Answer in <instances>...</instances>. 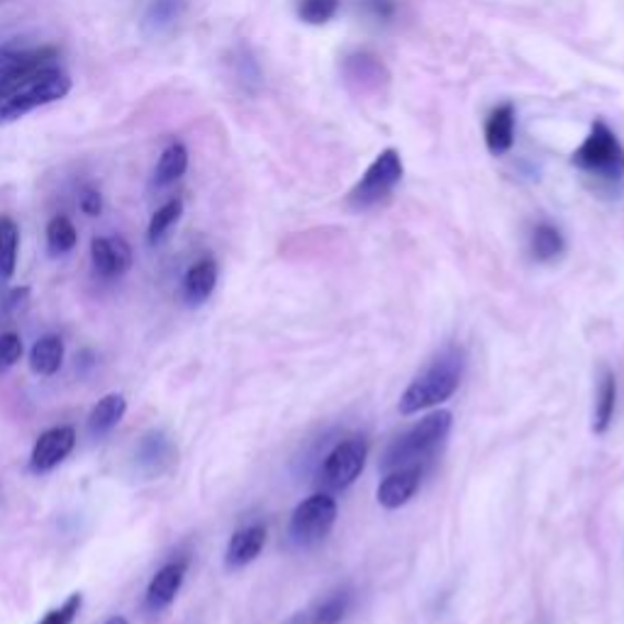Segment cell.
<instances>
[{
    "instance_id": "cell-1",
    "label": "cell",
    "mask_w": 624,
    "mask_h": 624,
    "mask_svg": "<svg viewBox=\"0 0 624 624\" xmlns=\"http://www.w3.org/2000/svg\"><path fill=\"white\" fill-rule=\"evenodd\" d=\"M464 350L456 344H446L442 352H437L432 359L425 364L423 371H419L411 386L405 388V393L401 395V413L403 415H415L419 411H427V407L442 405L452 397L458 386H462L464 376Z\"/></svg>"
},
{
    "instance_id": "cell-2",
    "label": "cell",
    "mask_w": 624,
    "mask_h": 624,
    "mask_svg": "<svg viewBox=\"0 0 624 624\" xmlns=\"http://www.w3.org/2000/svg\"><path fill=\"white\" fill-rule=\"evenodd\" d=\"M71 90V78L57 66H45L20 81L8 94L0 96V127L10 125L25 118L42 106L57 103V100L66 98Z\"/></svg>"
},
{
    "instance_id": "cell-3",
    "label": "cell",
    "mask_w": 624,
    "mask_h": 624,
    "mask_svg": "<svg viewBox=\"0 0 624 624\" xmlns=\"http://www.w3.org/2000/svg\"><path fill=\"white\" fill-rule=\"evenodd\" d=\"M452 423L454 415L449 411H437L432 415H427L425 419H419V423L407 429L405 435L393 439V444L386 449L381 468L391 470L397 466L423 464L425 458L432 456L439 444L444 442L449 429H452Z\"/></svg>"
},
{
    "instance_id": "cell-4",
    "label": "cell",
    "mask_w": 624,
    "mask_h": 624,
    "mask_svg": "<svg viewBox=\"0 0 624 624\" xmlns=\"http://www.w3.org/2000/svg\"><path fill=\"white\" fill-rule=\"evenodd\" d=\"M571 163L583 173L598 176L602 181H622L624 179V147L620 137L605 122L596 120L583 139V145L571 155Z\"/></svg>"
},
{
    "instance_id": "cell-5",
    "label": "cell",
    "mask_w": 624,
    "mask_h": 624,
    "mask_svg": "<svg viewBox=\"0 0 624 624\" xmlns=\"http://www.w3.org/2000/svg\"><path fill=\"white\" fill-rule=\"evenodd\" d=\"M403 159L395 149H383L371 167L364 171V176L356 181V186L346 196L350 208L356 212L378 208L381 203L391 198V193L403 181Z\"/></svg>"
},
{
    "instance_id": "cell-6",
    "label": "cell",
    "mask_w": 624,
    "mask_h": 624,
    "mask_svg": "<svg viewBox=\"0 0 624 624\" xmlns=\"http://www.w3.org/2000/svg\"><path fill=\"white\" fill-rule=\"evenodd\" d=\"M337 522V503L330 493H313L293 510L291 539L301 547H315L330 535Z\"/></svg>"
},
{
    "instance_id": "cell-7",
    "label": "cell",
    "mask_w": 624,
    "mask_h": 624,
    "mask_svg": "<svg viewBox=\"0 0 624 624\" xmlns=\"http://www.w3.org/2000/svg\"><path fill=\"white\" fill-rule=\"evenodd\" d=\"M368 456L364 437H346L325 456L320 466V480L330 490H346L362 476Z\"/></svg>"
},
{
    "instance_id": "cell-8",
    "label": "cell",
    "mask_w": 624,
    "mask_h": 624,
    "mask_svg": "<svg viewBox=\"0 0 624 624\" xmlns=\"http://www.w3.org/2000/svg\"><path fill=\"white\" fill-rule=\"evenodd\" d=\"M57 57L54 47H39V49H0V96L8 94L10 88L20 81L27 78L35 71L52 66Z\"/></svg>"
},
{
    "instance_id": "cell-9",
    "label": "cell",
    "mask_w": 624,
    "mask_h": 624,
    "mask_svg": "<svg viewBox=\"0 0 624 624\" xmlns=\"http://www.w3.org/2000/svg\"><path fill=\"white\" fill-rule=\"evenodd\" d=\"M74 446H76V429L71 425H59L47 429V432L39 435L33 446L29 468H33L35 474H47V470H52L64 462V458L74 452Z\"/></svg>"
},
{
    "instance_id": "cell-10",
    "label": "cell",
    "mask_w": 624,
    "mask_h": 624,
    "mask_svg": "<svg viewBox=\"0 0 624 624\" xmlns=\"http://www.w3.org/2000/svg\"><path fill=\"white\" fill-rule=\"evenodd\" d=\"M425 466L411 464V466H397L386 470V478L378 486V505L386 510H397L405 503H411V498L417 493L419 484H423Z\"/></svg>"
},
{
    "instance_id": "cell-11",
    "label": "cell",
    "mask_w": 624,
    "mask_h": 624,
    "mask_svg": "<svg viewBox=\"0 0 624 624\" xmlns=\"http://www.w3.org/2000/svg\"><path fill=\"white\" fill-rule=\"evenodd\" d=\"M186 573H188V559H176L163 564L147 586V598H145L147 608L151 612L167 610L171 602L176 600L183 580H186Z\"/></svg>"
},
{
    "instance_id": "cell-12",
    "label": "cell",
    "mask_w": 624,
    "mask_h": 624,
    "mask_svg": "<svg viewBox=\"0 0 624 624\" xmlns=\"http://www.w3.org/2000/svg\"><path fill=\"white\" fill-rule=\"evenodd\" d=\"M90 261L103 279H120L132 266V249L122 237H96L90 242Z\"/></svg>"
},
{
    "instance_id": "cell-13",
    "label": "cell",
    "mask_w": 624,
    "mask_h": 624,
    "mask_svg": "<svg viewBox=\"0 0 624 624\" xmlns=\"http://www.w3.org/2000/svg\"><path fill=\"white\" fill-rule=\"evenodd\" d=\"M344 78L346 84L359 88L362 94H371V90L381 88L388 81V71L383 61L371 52H354L344 59Z\"/></svg>"
},
{
    "instance_id": "cell-14",
    "label": "cell",
    "mask_w": 624,
    "mask_h": 624,
    "mask_svg": "<svg viewBox=\"0 0 624 624\" xmlns=\"http://www.w3.org/2000/svg\"><path fill=\"white\" fill-rule=\"evenodd\" d=\"M266 539H269V531H266L264 525H249L237 529L230 537L228 551H224V566L230 571L249 566L264 551Z\"/></svg>"
},
{
    "instance_id": "cell-15",
    "label": "cell",
    "mask_w": 624,
    "mask_h": 624,
    "mask_svg": "<svg viewBox=\"0 0 624 624\" xmlns=\"http://www.w3.org/2000/svg\"><path fill=\"white\" fill-rule=\"evenodd\" d=\"M215 285H218V261L212 257H203L183 276V301L191 308H198L210 298Z\"/></svg>"
},
{
    "instance_id": "cell-16",
    "label": "cell",
    "mask_w": 624,
    "mask_h": 624,
    "mask_svg": "<svg viewBox=\"0 0 624 624\" xmlns=\"http://www.w3.org/2000/svg\"><path fill=\"white\" fill-rule=\"evenodd\" d=\"M515 145V106L503 103L486 120V147L490 155H507Z\"/></svg>"
},
{
    "instance_id": "cell-17",
    "label": "cell",
    "mask_w": 624,
    "mask_h": 624,
    "mask_svg": "<svg viewBox=\"0 0 624 624\" xmlns=\"http://www.w3.org/2000/svg\"><path fill=\"white\" fill-rule=\"evenodd\" d=\"M125 413H127L125 395L122 393L103 395L88 415V432L94 437H106L108 432H112V429L122 423Z\"/></svg>"
},
{
    "instance_id": "cell-18",
    "label": "cell",
    "mask_w": 624,
    "mask_h": 624,
    "mask_svg": "<svg viewBox=\"0 0 624 624\" xmlns=\"http://www.w3.org/2000/svg\"><path fill=\"white\" fill-rule=\"evenodd\" d=\"M64 364V340L59 334H45L29 350V368L37 376H54Z\"/></svg>"
},
{
    "instance_id": "cell-19",
    "label": "cell",
    "mask_w": 624,
    "mask_h": 624,
    "mask_svg": "<svg viewBox=\"0 0 624 624\" xmlns=\"http://www.w3.org/2000/svg\"><path fill=\"white\" fill-rule=\"evenodd\" d=\"M566 249V240L559 228L551 222H539L529 234V252L531 257L541 264L556 261Z\"/></svg>"
},
{
    "instance_id": "cell-20",
    "label": "cell",
    "mask_w": 624,
    "mask_h": 624,
    "mask_svg": "<svg viewBox=\"0 0 624 624\" xmlns=\"http://www.w3.org/2000/svg\"><path fill=\"white\" fill-rule=\"evenodd\" d=\"M186 171H188V149L183 147L181 142H173V145L161 151L151 183H155V188H167L171 183H176Z\"/></svg>"
},
{
    "instance_id": "cell-21",
    "label": "cell",
    "mask_w": 624,
    "mask_h": 624,
    "mask_svg": "<svg viewBox=\"0 0 624 624\" xmlns=\"http://www.w3.org/2000/svg\"><path fill=\"white\" fill-rule=\"evenodd\" d=\"M615 407H617V378L612 371L602 374V381L598 388V401H596V415H592V432L596 435H605L612 417H615Z\"/></svg>"
},
{
    "instance_id": "cell-22",
    "label": "cell",
    "mask_w": 624,
    "mask_h": 624,
    "mask_svg": "<svg viewBox=\"0 0 624 624\" xmlns=\"http://www.w3.org/2000/svg\"><path fill=\"white\" fill-rule=\"evenodd\" d=\"M186 10V0H151L149 8L142 17V29L147 35H161L169 29Z\"/></svg>"
},
{
    "instance_id": "cell-23",
    "label": "cell",
    "mask_w": 624,
    "mask_h": 624,
    "mask_svg": "<svg viewBox=\"0 0 624 624\" xmlns=\"http://www.w3.org/2000/svg\"><path fill=\"white\" fill-rule=\"evenodd\" d=\"M17 222L8 215H0V279H13L17 266Z\"/></svg>"
},
{
    "instance_id": "cell-24",
    "label": "cell",
    "mask_w": 624,
    "mask_h": 624,
    "mask_svg": "<svg viewBox=\"0 0 624 624\" xmlns=\"http://www.w3.org/2000/svg\"><path fill=\"white\" fill-rule=\"evenodd\" d=\"M78 232L74 228L66 215H57V218L49 220L47 224V249L52 257H61V254H69L76 247Z\"/></svg>"
},
{
    "instance_id": "cell-25",
    "label": "cell",
    "mask_w": 624,
    "mask_h": 624,
    "mask_svg": "<svg viewBox=\"0 0 624 624\" xmlns=\"http://www.w3.org/2000/svg\"><path fill=\"white\" fill-rule=\"evenodd\" d=\"M350 605H352V592L350 590H337L332 592L330 598H325L320 605H317L313 610V615H308L310 624H340L344 617H346V612H350Z\"/></svg>"
},
{
    "instance_id": "cell-26",
    "label": "cell",
    "mask_w": 624,
    "mask_h": 624,
    "mask_svg": "<svg viewBox=\"0 0 624 624\" xmlns=\"http://www.w3.org/2000/svg\"><path fill=\"white\" fill-rule=\"evenodd\" d=\"M181 215H183V200L181 198H173L169 203H163V206L155 215H151V220H149V228H147L149 244H159L163 237H167L173 224L181 220Z\"/></svg>"
},
{
    "instance_id": "cell-27",
    "label": "cell",
    "mask_w": 624,
    "mask_h": 624,
    "mask_svg": "<svg viewBox=\"0 0 624 624\" xmlns=\"http://www.w3.org/2000/svg\"><path fill=\"white\" fill-rule=\"evenodd\" d=\"M337 10H340V0H298L295 3V13L308 25L330 23Z\"/></svg>"
},
{
    "instance_id": "cell-28",
    "label": "cell",
    "mask_w": 624,
    "mask_h": 624,
    "mask_svg": "<svg viewBox=\"0 0 624 624\" xmlns=\"http://www.w3.org/2000/svg\"><path fill=\"white\" fill-rule=\"evenodd\" d=\"M81 608H84V596H81V592H71V596L61 602L59 608L49 610L37 624H74Z\"/></svg>"
},
{
    "instance_id": "cell-29",
    "label": "cell",
    "mask_w": 624,
    "mask_h": 624,
    "mask_svg": "<svg viewBox=\"0 0 624 624\" xmlns=\"http://www.w3.org/2000/svg\"><path fill=\"white\" fill-rule=\"evenodd\" d=\"M23 356V340L15 332L0 334V368H13Z\"/></svg>"
},
{
    "instance_id": "cell-30",
    "label": "cell",
    "mask_w": 624,
    "mask_h": 624,
    "mask_svg": "<svg viewBox=\"0 0 624 624\" xmlns=\"http://www.w3.org/2000/svg\"><path fill=\"white\" fill-rule=\"evenodd\" d=\"M78 208L81 212L88 215V218H98V215L103 212V196H100V191L86 186L78 196Z\"/></svg>"
},
{
    "instance_id": "cell-31",
    "label": "cell",
    "mask_w": 624,
    "mask_h": 624,
    "mask_svg": "<svg viewBox=\"0 0 624 624\" xmlns=\"http://www.w3.org/2000/svg\"><path fill=\"white\" fill-rule=\"evenodd\" d=\"M366 10L376 20H391L395 15V0H366Z\"/></svg>"
},
{
    "instance_id": "cell-32",
    "label": "cell",
    "mask_w": 624,
    "mask_h": 624,
    "mask_svg": "<svg viewBox=\"0 0 624 624\" xmlns=\"http://www.w3.org/2000/svg\"><path fill=\"white\" fill-rule=\"evenodd\" d=\"M283 624H310L308 615H303V612H298V615H293L291 620H285Z\"/></svg>"
},
{
    "instance_id": "cell-33",
    "label": "cell",
    "mask_w": 624,
    "mask_h": 624,
    "mask_svg": "<svg viewBox=\"0 0 624 624\" xmlns=\"http://www.w3.org/2000/svg\"><path fill=\"white\" fill-rule=\"evenodd\" d=\"M103 624H130L125 617L122 615H112V617H108Z\"/></svg>"
}]
</instances>
